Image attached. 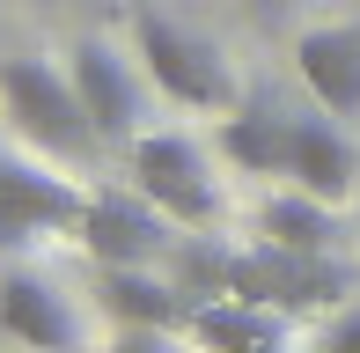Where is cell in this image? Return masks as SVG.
Wrapping results in <instances>:
<instances>
[{
    "mask_svg": "<svg viewBox=\"0 0 360 353\" xmlns=\"http://www.w3.org/2000/svg\"><path fill=\"white\" fill-rule=\"evenodd\" d=\"M0 110H8L15 133H22L30 148H44V155L81 162V155L103 148L96 125H89V110H81V96H74V74L52 67V59H37V52L0 59Z\"/></svg>",
    "mask_w": 360,
    "mask_h": 353,
    "instance_id": "cell-1",
    "label": "cell"
},
{
    "mask_svg": "<svg viewBox=\"0 0 360 353\" xmlns=\"http://www.w3.org/2000/svg\"><path fill=\"white\" fill-rule=\"evenodd\" d=\"M133 59L169 103L184 110H236V82H228V59L206 37H191L184 23H169L162 8H133Z\"/></svg>",
    "mask_w": 360,
    "mask_h": 353,
    "instance_id": "cell-2",
    "label": "cell"
},
{
    "mask_svg": "<svg viewBox=\"0 0 360 353\" xmlns=\"http://www.w3.org/2000/svg\"><path fill=\"white\" fill-rule=\"evenodd\" d=\"M228 295L236 302H257V309H338L346 302V272L331 258H309V250H280L257 236L250 250H228Z\"/></svg>",
    "mask_w": 360,
    "mask_h": 353,
    "instance_id": "cell-3",
    "label": "cell"
},
{
    "mask_svg": "<svg viewBox=\"0 0 360 353\" xmlns=\"http://www.w3.org/2000/svg\"><path fill=\"white\" fill-rule=\"evenodd\" d=\"M133 191L176 221V229H214L221 221V184L206 169V148L184 133H140L133 140Z\"/></svg>",
    "mask_w": 360,
    "mask_h": 353,
    "instance_id": "cell-4",
    "label": "cell"
},
{
    "mask_svg": "<svg viewBox=\"0 0 360 353\" xmlns=\"http://www.w3.org/2000/svg\"><path fill=\"white\" fill-rule=\"evenodd\" d=\"M67 74H74V96H81V110H89L96 140L133 148L140 140V82H133V67H125V52H110L103 37H81L67 52Z\"/></svg>",
    "mask_w": 360,
    "mask_h": 353,
    "instance_id": "cell-5",
    "label": "cell"
},
{
    "mask_svg": "<svg viewBox=\"0 0 360 353\" xmlns=\"http://www.w3.org/2000/svg\"><path fill=\"white\" fill-rule=\"evenodd\" d=\"M81 243L96 265H155L169 250V214L147 206L140 191H96L81 206Z\"/></svg>",
    "mask_w": 360,
    "mask_h": 353,
    "instance_id": "cell-6",
    "label": "cell"
},
{
    "mask_svg": "<svg viewBox=\"0 0 360 353\" xmlns=\"http://www.w3.org/2000/svg\"><path fill=\"white\" fill-rule=\"evenodd\" d=\"M0 331L30 353H81V316L44 272L0 265Z\"/></svg>",
    "mask_w": 360,
    "mask_h": 353,
    "instance_id": "cell-7",
    "label": "cell"
},
{
    "mask_svg": "<svg viewBox=\"0 0 360 353\" xmlns=\"http://www.w3.org/2000/svg\"><path fill=\"white\" fill-rule=\"evenodd\" d=\"M96 302H103V316L125 324V331H176L199 309V302L176 280H162L155 265H96Z\"/></svg>",
    "mask_w": 360,
    "mask_h": 353,
    "instance_id": "cell-8",
    "label": "cell"
},
{
    "mask_svg": "<svg viewBox=\"0 0 360 353\" xmlns=\"http://www.w3.org/2000/svg\"><path fill=\"white\" fill-rule=\"evenodd\" d=\"M294 67H302L316 110L331 118H360V23H323L294 37Z\"/></svg>",
    "mask_w": 360,
    "mask_h": 353,
    "instance_id": "cell-9",
    "label": "cell"
},
{
    "mask_svg": "<svg viewBox=\"0 0 360 353\" xmlns=\"http://www.w3.org/2000/svg\"><path fill=\"white\" fill-rule=\"evenodd\" d=\"M353 176H360V155H353L346 125H338L331 110H323V118H294V133H287V184L294 191L338 206L353 191Z\"/></svg>",
    "mask_w": 360,
    "mask_h": 353,
    "instance_id": "cell-10",
    "label": "cell"
},
{
    "mask_svg": "<svg viewBox=\"0 0 360 353\" xmlns=\"http://www.w3.org/2000/svg\"><path fill=\"white\" fill-rule=\"evenodd\" d=\"M287 133H294L287 110L265 103V96H250V103H236L221 118V155L243 176H287Z\"/></svg>",
    "mask_w": 360,
    "mask_h": 353,
    "instance_id": "cell-11",
    "label": "cell"
},
{
    "mask_svg": "<svg viewBox=\"0 0 360 353\" xmlns=\"http://www.w3.org/2000/svg\"><path fill=\"white\" fill-rule=\"evenodd\" d=\"M184 331L206 353H280V309H257V302H236V295L199 302Z\"/></svg>",
    "mask_w": 360,
    "mask_h": 353,
    "instance_id": "cell-12",
    "label": "cell"
},
{
    "mask_svg": "<svg viewBox=\"0 0 360 353\" xmlns=\"http://www.w3.org/2000/svg\"><path fill=\"white\" fill-rule=\"evenodd\" d=\"M0 206H15L37 236H52V229H81V206H89V199H81L74 184H59V176L0 162Z\"/></svg>",
    "mask_w": 360,
    "mask_h": 353,
    "instance_id": "cell-13",
    "label": "cell"
},
{
    "mask_svg": "<svg viewBox=\"0 0 360 353\" xmlns=\"http://www.w3.org/2000/svg\"><path fill=\"white\" fill-rule=\"evenodd\" d=\"M257 229H265V243L309 250V258H331V243H338L331 206L309 199V191H280V199H265V206H257Z\"/></svg>",
    "mask_w": 360,
    "mask_h": 353,
    "instance_id": "cell-14",
    "label": "cell"
},
{
    "mask_svg": "<svg viewBox=\"0 0 360 353\" xmlns=\"http://www.w3.org/2000/svg\"><path fill=\"white\" fill-rule=\"evenodd\" d=\"M316 353H360V302H338V309H331V324H323Z\"/></svg>",
    "mask_w": 360,
    "mask_h": 353,
    "instance_id": "cell-15",
    "label": "cell"
},
{
    "mask_svg": "<svg viewBox=\"0 0 360 353\" xmlns=\"http://www.w3.org/2000/svg\"><path fill=\"white\" fill-rule=\"evenodd\" d=\"M22 243H37V229H30V221L15 214V206H0V265H8Z\"/></svg>",
    "mask_w": 360,
    "mask_h": 353,
    "instance_id": "cell-16",
    "label": "cell"
}]
</instances>
